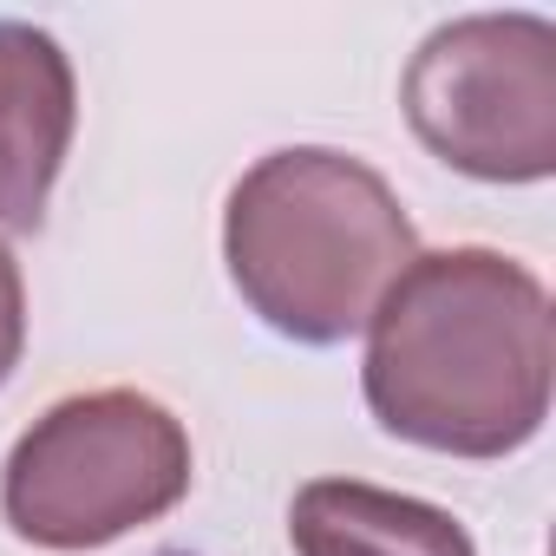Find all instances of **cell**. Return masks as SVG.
<instances>
[{"label":"cell","instance_id":"1","mask_svg":"<svg viewBox=\"0 0 556 556\" xmlns=\"http://www.w3.org/2000/svg\"><path fill=\"white\" fill-rule=\"evenodd\" d=\"M556 315L543 275L497 249L413 255L367 321L374 419L445 458L523 452L549 419Z\"/></svg>","mask_w":556,"mask_h":556},{"label":"cell","instance_id":"2","mask_svg":"<svg viewBox=\"0 0 556 556\" xmlns=\"http://www.w3.org/2000/svg\"><path fill=\"white\" fill-rule=\"evenodd\" d=\"M419 255L393 184L328 144L255 157L223 210V262L242 308L302 348H341Z\"/></svg>","mask_w":556,"mask_h":556},{"label":"cell","instance_id":"3","mask_svg":"<svg viewBox=\"0 0 556 556\" xmlns=\"http://www.w3.org/2000/svg\"><path fill=\"white\" fill-rule=\"evenodd\" d=\"M190 491V432L170 406L131 387L73 393L47 406L0 471V510L34 549H105Z\"/></svg>","mask_w":556,"mask_h":556},{"label":"cell","instance_id":"4","mask_svg":"<svg viewBox=\"0 0 556 556\" xmlns=\"http://www.w3.org/2000/svg\"><path fill=\"white\" fill-rule=\"evenodd\" d=\"M413 138L478 184L556 177V27L543 14H465L419 40L400 86Z\"/></svg>","mask_w":556,"mask_h":556},{"label":"cell","instance_id":"5","mask_svg":"<svg viewBox=\"0 0 556 556\" xmlns=\"http://www.w3.org/2000/svg\"><path fill=\"white\" fill-rule=\"evenodd\" d=\"M79 86L60 40L34 21H0V229H40L73 151Z\"/></svg>","mask_w":556,"mask_h":556},{"label":"cell","instance_id":"6","mask_svg":"<svg viewBox=\"0 0 556 556\" xmlns=\"http://www.w3.org/2000/svg\"><path fill=\"white\" fill-rule=\"evenodd\" d=\"M295 556H478L471 530L406 491H380L361 478H315L289 510Z\"/></svg>","mask_w":556,"mask_h":556},{"label":"cell","instance_id":"7","mask_svg":"<svg viewBox=\"0 0 556 556\" xmlns=\"http://www.w3.org/2000/svg\"><path fill=\"white\" fill-rule=\"evenodd\" d=\"M21 348H27V282H21V262H14V249L0 242V387L14 380V367H21Z\"/></svg>","mask_w":556,"mask_h":556}]
</instances>
